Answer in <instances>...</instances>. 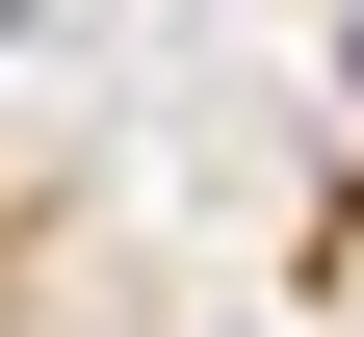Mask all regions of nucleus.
<instances>
[{
    "label": "nucleus",
    "mask_w": 364,
    "mask_h": 337,
    "mask_svg": "<svg viewBox=\"0 0 364 337\" xmlns=\"http://www.w3.org/2000/svg\"><path fill=\"white\" fill-rule=\"evenodd\" d=\"M338 104H364V26H338Z\"/></svg>",
    "instance_id": "obj_1"
},
{
    "label": "nucleus",
    "mask_w": 364,
    "mask_h": 337,
    "mask_svg": "<svg viewBox=\"0 0 364 337\" xmlns=\"http://www.w3.org/2000/svg\"><path fill=\"white\" fill-rule=\"evenodd\" d=\"M0 53H26V0H0Z\"/></svg>",
    "instance_id": "obj_2"
}]
</instances>
